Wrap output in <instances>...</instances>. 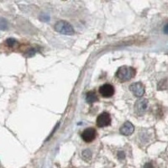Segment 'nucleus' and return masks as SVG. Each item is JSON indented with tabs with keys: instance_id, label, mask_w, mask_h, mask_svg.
Returning <instances> with one entry per match:
<instances>
[{
	"instance_id": "2eb2a0df",
	"label": "nucleus",
	"mask_w": 168,
	"mask_h": 168,
	"mask_svg": "<svg viewBox=\"0 0 168 168\" xmlns=\"http://www.w3.org/2000/svg\"><path fill=\"white\" fill-rule=\"evenodd\" d=\"M164 32H165L166 34H168V24L165 26V28H164Z\"/></svg>"
},
{
	"instance_id": "20e7f679",
	"label": "nucleus",
	"mask_w": 168,
	"mask_h": 168,
	"mask_svg": "<svg viewBox=\"0 0 168 168\" xmlns=\"http://www.w3.org/2000/svg\"><path fill=\"white\" fill-rule=\"evenodd\" d=\"M111 124V117L108 113H102L97 119V125L98 127H106Z\"/></svg>"
},
{
	"instance_id": "6e6552de",
	"label": "nucleus",
	"mask_w": 168,
	"mask_h": 168,
	"mask_svg": "<svg viewBox=\"0 0 168 168\" xmlns=\"http://www.w3.org/2000/svg\"><path fill=\"white\" fill-rule=\"evenodd\" d=\"M134 130V125L131 124L130 122H125L122 126H121V128H120V134H124V135H126V136H128V135H130V134H133V132Z\"/></svg>"
},
{
	"instance_id": "39448f33",
	"label": "nucleus",
	"mask_w": 168,
	"mask_h": 168,
	"mask_svg": "<svg viewBox=\"0 0 168 168\" xmlns=\"http://www.w3.org/2000/svg\"><path fill=\"white\" fill-rule=\"evenodd\" d=\"M130 91L133 93L135 97L140 98L142 97L145 93V88L141 83H132L129 87Z\"/></svg>"
},
{
	"instance_id": "f03ea898",
	"label": "nucleus",
	"mask_w": 168,
	"mask_h": 168,
	"mask_svg": "<svg viewBox=\"0 0 168 168\" xmlns=\"http://www.w3.org/2000/svg\"><path fill=\"white\" fill-rule=\"evenodd\" d=\"M55 30L61 34L66 35H72L74 34V30L72 26L65 20H60L55 25Z\"/></svg>"
},
{
	"instance_id": "4468645a",
	"label": "nucleus",
	"mask_w": 168,
	"mask_h": 168,
	"mask_svg": "<svg viewBox=\"0 0 168 168\" xmlns=\"http://www.w3.org/2000/svg\"><path fill=\"white\" fill-rule=\"evenodd\" d=\"M144 168H153V166L151 163H146L144 166Z\"/></svg>"
},
{
	"instance_id": "ddd939ff",
	"label": "nucleus",
	"mask_w": 168,
	"mask_h": 168,
	"mask_svg": "<svg viewBox=\"0 0 168 168\" xmlns=\"http://www.w3.org/2000/svg\"><path fill=\"white\" fill-rule=\"evenodd\" d=\"M118 157H119V159L122 160L125 158V153L123 152V151H120L119 153H118Z\"/></svg>"
},
{
	"instance_id": "9b49d317",
	"label": "nucleus",
	"mask_w": 168,
	"mask_h": 168,
	"mask_svg": "<svg viewBox=\"0 0 168 168\" xmlns=\"http://www.w3.org/2000/svg\"><path fill=\"white\" fill-rule=\"evenodd\" d=\"M83 157L86 161H89L90 158H91V151H89V150L87 151H84L83 152Z\"/></svg>"
},
{
	"instance_id": "9d476101",
	"label": "nucleus",
	"mask_w": 168,
	"mask_h": 168,
	"mask_svg": "<svg viewBox=\"0 0 168 168\" xmlns=\"http://www.w3.org/2000/svg\"><path fill=\"white\" fill-rule=\"evenodd\" d=\"M6 44H7L9 47H15V46L18 45V42L16 40L12 39V38H9L8 40H6Z\"/></svg>"
},
{
	"instance_id": "7ed1b4c3",
	"label": "nucleus",
	"mask_w": 168,
	"mask_h": 168,
	"mask_svg": "<svg viewBox=\"0 0 168 168\" xmlns=\"http://www.w3.org/2000/svg\"><path fill=\"white\" fill-rule=\"evenodd\" d=\"M148 105L149 103L147 99L143 98V99L138 100L136 103H135V104H134V109H135V112H136L139 115H143V114L145 113V111L147 110Z\"/></svg>"
},
{
	"instance_id": "f257e3e1",
	"label": "nucleus",
	"mask_w": 168,
	"mask_h": 168,
	"mask_svg": "<svg viewBox=\"0 0 168 168\" xmlns=\"http://www.w3.org/2000/svg\"><path fill=\"white\" fill-rule=\"evenodd\" d=\"M136 71L131 66H121L116 72V77L122 82L129 81L134 77Z\"/></svg>"
},
{
	"instance_id": "0eeeda50",
	"label": "nucleus",
	"mask_w": 168,
	"mask_h": 168,
	"mask_svg": "<svg viewBox=\"0 0 168 168\" xmlns=\"http://www.w3.org/2000/svg\"><path fill=\"white\" fill-rule=\"evenodd\" d=\"M99 93L103 98L112 97L114 94V88L111 84H104L99 88Z\"/></svg>"
},
{
	"instance_id": "f8f14e48",
	"label": "nucleus",
	"mask_w": 168,
	"mask_h": 168,
	"mask_svg": "<svg viewBox=\"0 0 168 168\" xmlns=\"http://www.w3.org/2000/svg\"><path fill=\"white\" fill-rule=\"evenodd\" d=\"M8 27V24L4 19H0V29L1 30H6Z\"/></svg>"
},
{
	"instance_id": "1a4fd4ad",
	"label": "nucleus",
	"mask_w": 168,
	"mask_h": 168,
	"mask_svg": "<svg viewBox=\"0 0 168 168\" xmlns=\"http://www.w3.org/2000/svg\"><path fill=\"white\" fill-rule=\"evenodd\" d=\"M98 97L97 94L94 91H90L87 93V96H86V101L89 103H93L95 102L98 101Z\"/></svg>"
},
{
	"instance_id": "423d86ee",
	"label": "nucleus",
	"mask_w": 168,
	"mask_h": 168,
	"mask_svg": "<svg viewBox=\"0 0 168 168\" xmlns=\"http://www.w3.org/2000/svg\"><path fill=\"white\" fill-rule=\"evenodd\" d=\"M96 134H97V132L94 128L86 129L82 134V138L85 142L89 143L92 142L96 138Z\"/></svg>"
}]
</instances>
